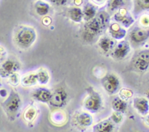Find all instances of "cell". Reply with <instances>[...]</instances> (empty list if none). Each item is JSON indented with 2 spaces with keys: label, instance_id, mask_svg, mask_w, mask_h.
Returning a JSON list of instances; mask_svg holds the SVG:
<instances>
[{
  "label": "cell",
  "instance_id": "9",
  "mask_svg": "<svg viewBox=\"0 0 149 132\" xmlns=\"http://www.w3.org/2000/svg\"><path fill=\"white\" fill-rule=\"evenodd\" d=\"M66 94L62 88H58L51 95L49 102L52 106L55 107H61L66 102Z\"/></svg>",
  "mask_w": 149,
  "mask_h": 132
},
{
  "label": "cell",
  "instance_id": "19",
  "mask_svg": "<svg viewBox=\"0 0 149 132\" xmlns=\"http://www.w3.org/2000/svg\"><path fill=\"white\" fill-rule=\"evenodd\" d=\"M20 83L23 86H32L38 83L36 73H30L26 74L20 79Z\"/></svg>",
  "mask_w": 149,
  "mask_h": 132
},
{
  "label": "cell",
  "instance_id": "33",
  "mask_svg": "<svg viewBox=\"0 0 149 132\" xmlns=\"http://www.w3.org/2000/svg\"><path fill=\"white\" fill-rule=\"evenodd\" d=\"M138 4L143 9H149V0H137Z\"/></svg>",
  "mask_w": 149,
  "mask_h": 132
},
{
  "label": "cell",
  "instance_id": "3",
  "mask_svg": "<svg viewBox=\"0 0 149 132\" xmlns=\"http://www.w3.org/2000/svg\"><path fill=\"white\" fill-rule=\"evenodd\" d=\"M1 106L8 118L14 120L17 117L21 106V101L18 94L14 90H12L5 101L1 103Z\"/></svg>",
  "mask_w": 149,
  "mask_h": 132
},
{
  "label": "cell",
  "instance_id": "39",
  "mask_svg": "<svg viewBox=\"0 0 149 132\" xmlns=\"http://www.w3.org/2000/svg\"><path fill=\"white\" fill-rule=\"evenodd\" d=\"M148 98H149V92H148Z\"/></svg>",
  "mask_w": 149,
  "mask_h": 132
},
{
  "label": "cell",
  "instance_id": "36",
  "mask_svg": "<svg viewBox=\"0 0 149 132\" xmlns=\"http://www.w3.org/2000/svg\"><path fill=\"white\" fill-rule=\"evenodd\" d=\"M93 2L95 3V4H104L105 1H106V0H93Z\"/></svg>",
  "mask_w": 149,
  "mask_h": 132
},
{
  "label": "cell",
  "instance_id": "24",
  "mask_svg": "<svg viewBox=\"0 0 149 132\" xmlns=\"http://www.w3.org/2000/svg\"><path fill=\"white\" fill-rule=\"evenodd\" d=\"M65 113L61 110H58V111L54 112V113L52 115V120L53 123H56V124H62L65 122Z\"/></svg>",
  "mask_w": 149,
  "mask_h": 132
},
{
  "label": "cell",
  "instance_id": "20",
  "mask_svg": "<svg viewBox=\"0 0 149 132\" xmlns=\"http://www.w3.org/2000/svg\"><path fill=\"white\" fill-rule=\"evenodd\" d=\"M68 16L72 21L80 23L83 18L82 10L79 7H71L68 10Z\"/></svg>",
  "mask_w": 149,
  "mask_h": 132
},
{
  "label": "cell",
  "instance_id": "34",
  "mask_svg": "<svg viewBox=\"0 0 149 132\" xmlns=\"http://www.w3.org/2000/svg\"><path fill=\"white\" fill-rule=\"evenodd\" d=\"M141 23L143 26H149V16L148 15H143L141 18Z\"/></svg>",
  "mask_w": 149,
  "mask_h": 132
},
{
  "label": "cell",
  "instance_id": "29",
  "mask_svg": "<svg viewBox=\"0 0 149 132\" xmlns=\"http://www.w3.org/2000/svg\"><path fill=\"white\" fill-rule=\"evenodd\" d=\"M132 96V92L129 89H127V88H122L119 91V98L122 99L123 100H127L128 99L130 98Z\"/></svg>",
  "mask_w": 149,
  "mask_h": 132
},
{
  "label": "cell",
  "instance_id": "4",
  "mask_svg": "<svg viewBox=\"0 0 149 132\" xmlns=\"http://www.w3.org/2000/svg\"><path fill=\"white\" fill-rule=\"evenodd\" d=\"M84 107L92 113L98 112L103 106L101 97L93 88L88 89V95L86 97L84 102Z\"/></svg>",
  "mask_w": 149,
  "mask_h": 132
},
{
  "label": "cell",
  "instance_id": "27",
  "mask_svg": "<svg viewBox=\"0 0 149 132\" xmlns=\"http://www.w3.org/2000/svg\"><path fill=\"white\" fill-rule=\"evenodd\" d=\"M9 78V83L10 84H11L13 86H16L18 85L20 82V78L19 76V74L17 73H14L11 74Z\"/></svg>",
  "mask_w": 149,
  "mask_h": 132
},
{
  "label": "cell",
  "instance_id": "21",
  "mask_svg": "<svg viewBox=\"0 0 149 132\" xmlns=\"http://www.w3.org/2000/svg\"><path fill=\"white\" fill-rule=\"evenodd\" d=\"M127 105L125 100H122L119 97L113 99V102H112V107H113V110L116 112H119L121 113H125L127 110Z\"/></svg>",
  "mask_w": 149,
  "mask_h": 132
},
{
  "label": "cell",
  "instance_id": "26",
  "mask_svg": "<svg viewBox=\"0 0 149 132\" xmlns=\"http://www.w3.org/2000/svg\"><path fill=\"white\" fill-rule=\"evenodd\" d=\"M110 119L115 124H119L123 120V115H122V113H119V112L114 111L111 115Z\"/></svg>",
  "mask_w": 149,
  "mask_h": 132
},
{
  "label": "cell",
  "instance_id": "7",
  "mask_svg": "<svg viewBox=\"0 0 149 132\" xmlns=\"http://www.w3.org/2000/svg\"><path fill=\"white\" fill-rule=\"evenodd\" d=\"M19 69V65L17 62L12 59H6L0 64V76L2 78L9 77L11 74L16 73Z\"/></svg>",
  "mask_w": 149,
  "mask_h": 132
},
{
  "label": "cell",
  "instance_id": "17",
  "mask_svg": "<svg viewBox=\"0 0 149 132\" xmlns=\"http://www.w3.org/2000/svg\"><path fill=\"white\" fill-rule=\"evenodd\" d=\"M49 4L42 0H39L34 4L35 11L39 16H46L49 13Z\"/></svg>",
  "mask_w": 149,
  "mask_h": 132
},
{
  "label": "cell",
  "instance_id": "2",
  "mask_svg": "<svg viewBox=\"0 0 149 132\" xmlns=\"http://www.w3.org/2000/svg\"><path fill=\"white\" fill-rule=\"evenodd\" d=\"M36 39L34 28L29 26H22L16 29L14 33V41L19 48L23 49L30 47Z\"/></svg>",
  "mask_w": 149,
  "mask_h": 132
},
{
  "label": "cell",
  "instance_id": "14",
  "mask_svg": "<svg viewBox=\"0 0 149 132\" xmlns=\"http://www.w3.org/2000/svg\"><path fill=\"white\" fill-rule=\"evenodd\" d=\"M111 36L115 39H122L126 35V30L116 23H111L109 28Z\"/></svg>",
  "mask_w": 149,
  "mask_h": 132
},
{
  "label": "cell",
  "instance_id": "16",
  "mask_svg": "<svg viewBox=\"0 0 149 132\" xmlns=\"http://www.w3.org/2000/svg\"><path fill=\"white\" fill-rule=\"evenodd\" d=\"M134 107L141 115H146L148 111V103L146 99L137 98L134 100Z\"/></svg>",
  "mask_w": 149,
  "mask_h": 132
},
{
  "label": "cell",
  "instance_id": "6",
  "mask_svg": "<svg viewBox=\"0 0 149 132\" xmlns=\"http://www.w3.org/2000/svg\"><path fill=\"white\" fill-rule=\"evenodd\" d=\"M103 88L109 94H113L117 91L119 86V81L118 77L114 74H108L103 78L102 81Z\"/></svg>",
  "mask_w": 149,
  "mask_h": 132
},
{
  "label": "cell",
  "instance_id": "28",
  "mask_svg": "<svg viewBox=\"0 0 149 132\" xmlns=\"http://www.w3.org/2000/svg\"><path fill=\"white\" fill-rule=\"evenodd\" d=\"M148 63H147L146 62L143 61V59H140V58L138 57V59L135 60V66L138 68V70L141 71H144L148 68Z\"/></svg>",
  "mask_w": 149,
  "mask_h": 132
},
{
  "label": "cell",
  "instance_id": "37",
  "mask_svg": "<svg viewBox=\"0 0 149 132\" xmlns=\"http://www.w3.org/2000/svg\"><path fill=\"white\" fill-rule=\"evenodd\" d=\"M6 94H7V92H6L5 90L0 89V95L2 96V97H5Z\"/></svg>",
  "mask_w": 149,
  "mask_h": 132
},
{
  "label": "cell",
  "instance_id": "15",
  "mask_svg": "<svg viewBox=\"0 0 149 132\" xmlns=\"http://www.w3.org/2000/svg\"><path fill=\"white\" fill-rule=\"evenodd\" d=\"M51 95V91L47 88H37L33 94V98L42 102H49Z\"/></svg>",
  "mask_w": 149,
  "mask_h": 132
},
{
  "label": "cell",
  "instance_id": "12",
  "mask_svg": "<svg viewBox=\"0 0 149 132\" xmlns=\"http://www.w3.org/2000/svg\"><path fill=\"white\" fill-rule=\"evenodd\" d=\"M115 46H116V42L109 36H103L102 38H100L98 41L99 48L105 54H107L111 51H113Z\"/></svg>",
  "mask_w": 149,
  "mask_h": 132
},
{
  "label": "cell",
  "instance_id": "1",
  "mask_svg": "<svg viewBox=\"0 0 149 132\" xmlns=\"http://www.w3.org/2000/svg\"><path fill=\"white\" fill-rule=\"evenodd\" d=\"M109 22V15L105 12L98 13L93 20L84 25L83 38L87 41H93L106 27Z\"/></svg>",
  "mask_w": 149,
  "mask_h": 132
},
{
  "label": "cell",
  "instance_id": "13",
  "mask_svg": "<svg viewBox=\"0 0 149 132\" xmlns=\"http://www.w3.org/2000/svg\"><path fill=\"white\" fill-rule=\"evenodd\" d=\"M149 35V32L148 30H146L144 29L137 28H135L130 33V39L134 43L139 44L145 41L148 38Z\"/></svg>",
  "mask_w": 149,
  "mask_h": 132
},
{
  "label": "cell",
  "instance_id": "23",
  "mask_svg": "<svg viewBox=\"0 0 149 132\" xmlns=\"http://www.w3.org/2000/svg\"><path fill=\"white\" fill-rule=\"evenodd\" d=\"M38 83L40 84H47L49 81V73L46 70L40 69L36 73Z\"/></svg>",
  "mask_w": 149,
  "mask_h": 132
},
{
  "label": "cell",
  "instance_id": "10",
  "mask_svg": "<svg viewBox=\"0 0 149 132\" xmlns=\"http://www.w3.org/2000/svg\"><path fill=\"white\" fill-rule=\"evenodd\" d=\"M114 19L116 21L121 23L122 26L128 28L133 23L134 20L129 15L127 10L124 8H120L119 11L114 15Z\"/></svg>",
  "mask_w": 149,
  "mask_h": 132
},
{
  "label": "cell",
  "instance_id": "5",
  "mask_svg": "<svg viewBox=\"0 0 149 132\" xmlns=\"http://www.w3.org/2000/svg\"><path fill=\"white\" fill-rule=\"evenodd\" d=\"M93 119L91 115L85 111H77L72 117V123L79 131H84L92 126Z\"/></svg>",
  "mask_w": 149,
  "mask_h": 132
},
{
  "label": "cell",
  "instance_id": "31",
  "mask_svg": "<svg viewBox=\"0 0 149 132\" xmlns=\"http://www.w3.org/2000/svg\"><path fill=\"white\" fill-rule=\"evenodd\" d=\"M138 58L143 59V60L149 64V52L148 51H145V52H141L138 55Z\"/></svg>",
  "mask_w": 149,
  "mask_h": 132
},
{
  "label": "cell",
  "instance_id": "35",
  "mask_svg": "<svg viewBox=\"0 0 149 132\" xmlns=\"http://www.w3.org/2000/svg\"><path fill=\"white\" fill-rule=\"evenodd\" d=\"M51 22H52V20H51L50 17H47V16H45V17L43 19V20H42V23H43L45 26H49L51 23Z\"/></svg>",
  "mask_w": 149,
  "mask_h": 132
},
{
  "label": "cell",
  "instance_id": "38",
  "mask_svg": "<svg viewBox=\"0 0 149 132\" xmlns=\"http://www.w3.org/2000/svg\"><path fill=\"white\" fill-rule=\"evenodd\" d=\"M145 123H146V124L148 125V126H149V115H147L146 117Z\"/></svg>",
  "mask_w": 149,
  "mask_h": 132
},
{
  "label": "cell",
  "instance_id": "30",
  "mask_svg": "<svg viewBox=\"0 0 149 132\" xmlns=\"http://www.w3.org/2000/svg\"><path fill=\"white\" fill-rule=\"evenodd\" d=\"M7 52L5 48L3 47L2 46H0V64L4 62L7 59Z\"/></svg>",
  "mask_w": 149,
  "mask_h": 132
},
{
  "label": "cell",
  "instance_id": "18",
  "mask_svg": "<svg viewBox=\"0 0 149 132\" xmlns=\"http://www.w3.org/2000/svg\"><path fill=\"white\" fill-rule=\"evenodd\" d=\"M83 12V18L86 20V21H90V20H93L95 17L96 16V8L95 6H93L92 4H86L84 7V10L82 11Z\"/></svg>",
  "mask_w": 149,
  "mask_h": 132
},
{
  "label": "cell",
  "instance_id": "32",
  "mask_svg": "<svg viewBox=\"0 0 149 132\" xmlns=\"http://www.w3.org/2000/svg\"><path fill=\"white\" fill-rule=\"evenodd\" d=\"M46 1H49L51 4H55V5L58 6H63L65 5L68 2V0H46Z\"/></svg>",
  "mask_w": 149,
  "mask_h": 132
},
{
  "label": "cell",
  "instance_id": "8",
  "mask_svg": "<svg viewBox=\"0 0 149 132\" xmlns=\"http://www.w3.org/2000/svg\"><path fill=\"white\" fill-rule=\"evenodd\" d=\"M130 46L127 41H121L115 46L112 52V57L116 59H122L128 55Z\"/></svg>",
  "mask_w": 149,
  "mask_h": 132
},
{
  "label": "cell",
  "instance_id": "22",
  "mask_svg": "<svg viewBox=\"0 0 149 132\" xmlns=\"http://www.w3.org/2000/svg\"><path fill=\"white\" fill-rule=\"evenodd\" d=\"M37 110L34 106H29L23 113V118L26 122H32L37 116Z\"/></svg>",
  "mask_w": 149,
  "mask_h": 132
},
{
  "label": "cell",
  "instance_id": "25",
  "mask_svg": "<svg viewBox=\"0 0 149 132\" xmlns=\"http://www.w3.org/2000/svg\"><path fill=\"white\" fill-rule=\"evenodd\" d=\"M123 0H109V7L111 11H113L117 9H120L124 5Z\"/></svg>",
  "mask_w": 149,
  "mask_h": 132
},
{
  "label": "cell",
  "instance_id": "11",
  "mask_svg": "<svg viewBox=\"0 0 149 132\" xmlns=\"http://www.w3.org/2000/svg\"><path fill=\"white\" fill-rule=\"evenodd\" d=\"M93 129V132H115L116 126L110 118H108L95 125Z\"/></svg>",
  "mask_w": 149,
  "mask_h": 132
}]
</instances>
